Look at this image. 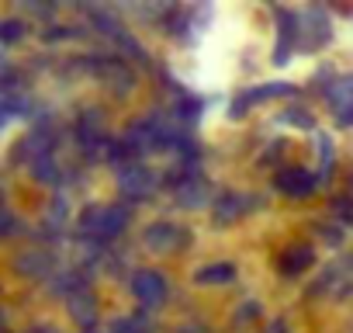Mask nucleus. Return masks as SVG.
I'll return each instance as SVG.
<instances>
[{"mask_svg":"<svg viewBox=\"0 0 353 333\" xmlns=\"http://www.w3.org/2000/svg\"><path fill=\"white\" fill-rule=\"evenodd\" d=\"M198 285H229L236 278V267L232 264H208V267H198Z\"/></svg>","mask_w":353,"mask_h":333,"instance_id":"obj_10","label":"nucleus"},{"mask_svg":"<svg viewBox=\"0 0 353 333\" xmlns=\"http://www.w3.org/2000/svg\"><path fill=\"white\" fill-rule=\"evenodd\" d=\"M28 181L32 184H39V188H46V191H63V181H66V163L59 160V156H42V160H35L32 166H28Z\"/></svg>","mask_w":353,"mask_h":333,"instance_id":"obj_3","label":"nucleus"},{"mask_svg":"<svg viewBox=\"0 0 353 333\" xmlns=\"http://www.w3.org/2000/svg\"><path fill=\"white\" fill-rule=\"evenodd\" d=\"M0 302H4V274H0Z\"/></svg>","mask_w":353,"mask_h":333,"instance_id":"obj_12","label":"nucleus"},{"mask_svg":"<svg viewBox=\"0 0 353 333\" xmlns=\"http://www.w3.org/2000/svg\"><path fill=\"white\" fill-rule=\"evenodd\" d=\"M42 46H63V42H77L87 35V25H73V21H52L46 28H35Z\"/></svg>","mask_w":353,"mask_h":333,"instance_id":"obj_7","label":"nucleus"},{"mask_svg":"<svg viewBox=\"0 0 353 333\" xmlns=\"http://www.w3.org/2000/svg\"><path fill=\"white\" fill-rule=\"evenodd\" d=\"M32 35H35V28H32L21 15H14V11L0 15V49H18V46L28 42Z\"/></svg>","mask_w":353,"mask_h":333,"instance_id":"obj_6","label":"nucleus"},{"mask_svg":"<svg viewBox=\"0 0 353 333\" xmlns=\"http://www.w3.org/2000/svg\"><path fill=\"white\" fill-rule=\"evenodd\" d=\"M21 333H63L56 323H49V319H35V323H28Z\"/></svg>","mask_w":353,"mask_h":333,"instance_id":"obj_11","label":"nucleus"},{"mask_svg":"<svg viewBox=\"0 0 353 333\" xmlns=\"http://www.w3.org/2000/svg\"><path fill=\"white\" fill-rule=\"evenodd\" d=\"M0 333H21V330H14V326H4V330H0Z\"/></svg>","mask_w":353,"mask_h":333,"instance_id":"obj_13","label":"nucleus"},{"mask_svg":"<svg viewBox=\"0 0 353 333\" xmlns=\"http://www.w3.org/2000/svg\"><path fill=\"white\" fill-rule=\"evenodd\" d=\"M66 316L80 326V333L83 330H97V319H101V309H97V295L87 288V292H80V295H73L70 302H66Z\"/></svg>","mask_w":353,"mask_h":333,"instance_id":"obj_5","label":"nucleus"},{"mask_svg":"<svg viewBox=\"0 0 353 333\" xmlns=\"http://www.w3.org/2000/svg\"><path fill=\"white\" fill-rule=\"evenodd\" d=\"M128 292L135 295V302L142 309H156L166 298V278L159 271H135L128 281Z\"/></svg>","mask_w":353,"mask_h":333,"instance_id":"obj_2","label":"nucleus"},{"mask_svg":"<svg viewBox=\"0 0 353 333\" xmlns=\"http://www.w3.org/2000/svg\"><path fill=\"white\" fill-rule=\"evenodd\" d=\"M274 188L284 198H308L315 191V178L305 171V166H284V171L274 174Z\"/></svg>","mask_w":353,"mask_h":333,"instance_id":"obj_4","label":"nucleus"},{"mask_svg":"<svg viewBox=\"0 0 353 333\" xmlns=\"http://www.w3.org/2000/svg\"><path fill=\"white\" fill-rule=\"evenodd\" d=\"M59 254L49 250V247H18L11 257H8V271L18 278V281H28V285H46L56 271H59Z\"/></svg>","mask_w":353,"mask_h":333,"instance_id":"obj_1","label":"nucleus"},{"mask_svg":"<svg viewBox=\"0 0 353 333\" xmlns=\"http://www.w3.org/2000/svg\"><path fill=\"white\" fill-rule=\"evenodd\" d=\"M28 233H32V226H28V219H25L18 209H11V205L0 209V243L21 240V236H28Z\"/></svg>","mask_w":353,"mask_h":333,"instance_id":"obj_9","label":"nucleus"},{"mask_svg":"<svg viewBox=\"0 0 353 333\" xmlns=\"http://www.w3.org/2000/svg\"><path fill=\"white\" fill-rule=\"evenodd\" d=\"M294 254H281L277 257V271L284 274V278H298V274H305L312 264H315V254H312V247H291Z\"/></svg>","mask_w":353,"mask_h":333,"instance_id":"obj_8","label":"nucleus"}]
</instances>
